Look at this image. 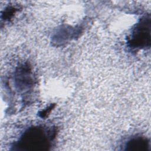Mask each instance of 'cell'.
Here are the masks:
<instances>
[{
  "instance_id": "cell-1",
  "label": "cell",
  "mask_w": 151,
  "mask_h": 151,
  "mask_svg": "<svg viewBox=\"0 0 151 151\" xmlns=\"http://www.w3.org/2000/svg\"><path fill=\"white\" fill-rule=\"evenodd\" d=\"M49 142L44 130L37 128L27 132L20 141L21 146L29 150L47 149Z\"/></svg>"
},
{
  "instance_id": "cell-2",
  "label": "cell",
  "mask_w": 151,
  "mask_h": 151,
  "mask_svg": "<svg viewBox=\"0 0 151 151\" xmlns=\"http://www.w3.org/2000/svg\"><path fill=\"white\" fill-rule=\"evenodd\" d=\"M133 46L143 47L150 44V23L149 20L142 21L133 32L130 41Z\"/></svg>"
},
{
  "instance_id": "cell-3",
  "label": "cell",
  "mask_w": 151,
  "mask_h": 151,
  "mask_svg": "<svg viewBox=\"0 0 151 151\" xmlns=\"http://www.w3.org/2000/svg\"><path fill=\"white\" fill-rule=\"evenodd\" d=\"M149 147V143L146 139L136 137L127 143L126 149L133 151H145L147 150Z\"/></svg>"
}]
</instances>
